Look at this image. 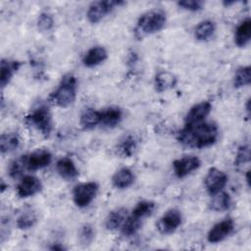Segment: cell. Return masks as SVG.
Instances as JSON below:
<instances>
[{"label":"cell","instance_id":"9c48e42d","mask_svg":"<svg viewBox=\"0 0 251 251\" xmlns=\"http://www.w3.org/2000/svg\"><path fill=\"white\" fill-rule=\"evenodd\" d=\"M201 161L196 156H183L173 162L174 173L176 177L182 178L199 169Z\"/></svg>","mask_w":251,"mask_h":251},{"label":"cell","instance_id":"3957f363","mask_svg":"<svg viewBox=\"0 0 251 251\" xmlns=\"http://www.w3.org/2000/svg\"><path fill=\"white\" fill-rule=\"evenodd\" d=\"M166 13L161 9L150 10L142 14L136 24V32L140 35H148L162 30L166 25Z\"/></svg>","mask_w":251,"mask_h":251},{"label":"cell","instance_id":"9a60e30c","mask_svg":"<svg viewBox=\"0 0 251 251\" xmlns=\"http://www.w3.org/2000/svg\"><path fill=\"white\" fill-rule=\"evenodd\" d=\"M56 170L59 176L66 180H74L78 176V170L75 162L69 157H63L56 163Z\"/></svg>","mask_w":251,"mask_h":251},{"label":"cell","instance_id":"d590c367","mask_svg":"<svg viewBox=\"0 0 251 251\" xmlns=\"http://www.w3.org/2000/svg\"><path fill=\"white\" fill-rule=\"evenodd\" d=\"M50 249H51V250H59V251H62V250H65L66 248H65L63 245H61L60 243H56V244H54L53 246H51Z\"/></svg>","mask_w":251,"mask_h":251},{"label":"cell","instance_id":"4dcf8cb0","mask_svg":"<svg viewBox=\"0 0 251 251\" xmlns=\"http://www.w3.org/2000/svg\"><path fill=\"white\" fill-rule=\"evenodd\" d=\"M95 236L93 226L89 224H84L80 226L78 231V240L82 246H88L92 243Z\"/></svg>","mask_w":251,"mask_h":251},{"label":"cell","instance_id":"52a82bcc","mask_svg":"<svg viewBox=\"0 0 251 251\" xmlns=\"http://www.w3.org/2000/svg\"><path fill=\"white\" fill-rule=\"evenodd\" d=\"M227 179L228 177L224 171L213 167L209 169L204 178V185L207 192L212 196L225 188L227 183Z\"/></svg>","mask_w":251,"mask_h":251},{"label":"cell","instance_id":"e575fe53","mask_svg":"<svg viewBox=\"0 0 251 251\" xmlns=\"http://www.w3.org/2000/svg\"><path fill=\"white\" fill-rule=\"evenodd\" d=\"M205 3L200 0H183V1H178L177 6L180 7L181 9L190 11V12H197L203 9Z\"/></svg>","mask_w":251,"mask_h":251},{"label":"cell","instance_id":"83f0119b","mask_svg":"<svg viewBox=\"0 0 251 251\" xmlns=\"http://www.w3.org/2000/svg\"><path fill=\"white\" fill-rule=\"evenodd\" d=\"M251 83V68L249 66L240 67L235 71L233 76V86L241 88Z\"/></svg>","mask_w":251,"mask_h":251},{"label":"cell","instance_id":"cb8c5ba5","mask_svg":"<svg viewBox=\"0 0 251 251\" xmlns=\"http://www.w3.org/2000/svg\"><path fill=\"white\" fill-rule=\"evenodd\" d=\"M216 30V25L211 20H205L200 22L195 30L194 35L198 41H206L210 39Z\"/></svg>","mask_w":251,"mask_h":251},{"label":"cell","instance_id":"e0dca14e","mask_svg":"<svg viewBox=\"0 0 251 251\" xmlns=\"http://www.w3.org/2000/svg\"><path fill=\"white\" fill-rule=\"evenodd\" d=\"M100 125L105 127H114L120 124L123 118V112L118 107H108L100 111Z\"/></svg>","mask_w":251,"mask_h":251},{"label":"cell","instance_id":"30bf717a","mask_svg":"<svg viewBox=\"0 0 251 251\" xmlns=\"http://www.w3.org/2000/svg\"><path fill=\"white\" fill-rule=\"evenodd\" d=\"M234 229V223L230 218H226L215 224L207 234V240L210 243H218L226 239Z\"/></svg>","mask_w":251,"mask_h":251},{"label":"cell","instance_id":"d4e9b609","mask_svg":"<svg viewBox=\"0 0 251 251\" xmlns=\"http://www.w3.org/2000/svg\"><path fill=\"white\" fill-rule=\"evenodd\" d=\"M20 145V137L17 132H6L0 136V151L2 154L16 150Z\"/></svg>","mask_w":251,"mask_h":251},{"label":"cell","instance_id":"4fadbf2b","mask_svg":"<svg viewBox=\"0 0 251 251\" xmlns=\"http://www.w3.org/2000/svg\"><path fill=\"white\" fill-rule=\"evenodd\" d=\"M212 110V104L209 101H202L193 105L185 115V125H194L204 122Z\"/></svg>","mask_w":251,"mask_h":251},{"label":"cell","instance_id":"d6986e66","mask_svg":"<svg viewBox=\"0 0 251 251\" xmlns=\"http://www.w3.org/2000/svg\"><path fill=\"white\" fill-rule=\"evenodd\" d=\"M127 216V210L123 207L111 211L105 220L106 228L108 230H116L118 228H121Z\"/></svg>","mask_w":251,"mask_h":251},{"label":"cell","instance_id":"44dd1931","mask_svg":"<svg viewBox=\"0 0 251 251\" xmlns=\"http://www.w3.org/2000/svg\"><path fill=\"white\" fill-rule=\"evenodd\" d=\"M100 111H97L93 108L85 109L79 118V124L84 129H91L96 126L100 125Z\"/></svg>","mask_w":251,"mask_h":251},{"label":"cell","instance_id":"ba28073f","mask_svg":"<svg viewBox=\"0 0 251 251\" xmlns=\"http://www.w3.org/2000/svg\"><path fill=\"white\" fill-rule=\"evenodd\" d=\"M182 216L179 210L170 209L159 220L157 224L158 230L163 234H171L175 232L181 225Z\"/></svg>","mask_w":251,"mask_h":251},{"label":"cell","instance_id":"7a4b0ae2","mask_svg":"<svg viewBox=\"0 0 251 251\" xmlns=\"http://www.w3.org/2000/svg\"><path fill=\"white\" fill-rule=\"evenodd\" d=\"M77 80L76 77L72 74L65 75L58 87L50 93L49 102L60 108H67L71 106L76 97Z\"/></svg>","mask_w":251,"mask_h":251},{"label":"cell","instance_id":"4316f807","mask_svg":"<svg viewBox=\"0 0 251 251\" xmlns=\"http://www.w3.org/2000/svg\"><path fill=\"white\" fill-rule=\"evenodd\" d=\"M137 147L136 138L133 135H126L122 140H120L117 150L120 155L124 157H130Z\"/></svg>","mask_w":251,"mask_h":251},{"label":"cell","instance_id":"603a6c76","mask_svg":"<svg viewBox=\"0 0 251 251\" xmlns=\"http://www.w3.org/2000/svg\"><path fill=\"white\" fill-rule=\"evenodd\" d=\"M176 84V76L170 72H160L155 76V88L159 92H164L175 87Z\"/></svg>","mask_w":251,"mask_h":251},{"label":"cell","instance_id":"8d00e7d4","mask_svg":"<svg viewBox=\"0 0 251 251\" xmlns=\"http://www.w3.org/2000/svg\"><path fill=\"white\" fill-rule=\"evenodd\" d=\"M249 175H250V171L248 170V171L246 172V181H247L248 186H250V177H249Z\"/></svg>","mask_w":251,"mask_h":251},{"label":"cell","instance_id":"f1b7e54d","mask_svg":"<svg viewBox=\"0 0 251 251\" xmlns=\"http://www.w3.org/2000/svg\"><path fill=\"white\" fill-rule=\"evenodd\" d=\"M155 206L156 204L153 201L141 200L136 203L135 207L132 209L131 215L142 220L143 218H146L153 213V211L155 210Z\"/></svg>","mask_w":251,"mask_h":251},{"label":"cell","instance_id":"6da1fadb","mask_svg":"<svg viewBox=\"0 0 251 251\" xmlns=\"http://www.w3.org/2000/svg\"><path fill=\"white\" fill-rule=\"evenodd\" d=\"M219 137V127L212 122L185 125L176 135L177 141L190 148H205L213 145Z\"/></svg>","mask_w":251,"mask_h":251},{"label":"cell","instance_id":"5b68a950","mask_svg":"<svg viewBox=\"0 0 251 251\" xmlns=\"http://www.w3.org/2000/svg\"><path fill=\"white\" fill-rule=\"evenodd\" d=\"M99 185L95 181L82 182L74 187L73 200L78 208L87 207L96 197Z\"/></svg>","mask_w":251,"mask_h":251},{"label":"cell","instance_id":"7402d4cb","mask_svg":"<svg viewBox=\"0 0 251 251\" xmlns=\"http://www.w3.org/2000/svg\"><path fill=\"white\" fill-rule=\"evenodd\" d=\"M231 204L230 196L225 191H220L212 195L211 201L209 202V208L215 212H224L229 209Z\"/></svg>","mask_w":251,"mask_h":251},{"label":"cell","instance_id":"277c9868","mask_svg":"<svg viewBox=\"0 0 251 251\" xmlns=\"http://www.w3.org/2000/svg\"><path fill=\"white\" fill-rule=\"evenodd\" d=\"M25 122L38 130L44 137H49L53 130V118L49 108L40 105L25 117Z\"/></svg>","mask_w":251,"mask_h":251},{"label":"cell","instance_id":"5bb4252c","mask_svg":"<svg viewBox=\"0 0 251 251\" xmlns=\"http://www.w3.org/2000/svg\"><path fill=\"white\" fill-rule=\"evenodd\" d=\"M22 63L17 60L2 59L0 63V85L4 88L21 68Z\"/></svg>","mask_w":251,"mask_h":251},{"label":"cell","instance_id":"ac0fdd59","mask_svg":"<svg viewBox=\"0 0 251 251\" xmlns=\"http://www.w3.org/2000/svg\"><path fill=\"white\" fill-rule=\"evenodd\" d=\"M134 181V175L132 171L126 167L119 169L112 176V183L118 189H126L129 187Z\"/></svg>","mask_w":251,"mask_h":251},{"label":"cell","instance_id":"7c38bea8","mask_svg":"<svg viewBox=\"0 0 251 251\" xmlns=\"http://www.w3.org/2000/svg\"><path fill=\"white\" fill-rule=\"evenodd\" d=\"M42 189L40 179L35 176H25L17 185V194L21 198L31 197L39 193Z\"/></svg>","mask_w":251,"mask_h":251},{"label":"cell","instance_id":"f546056e","mask_svg":"<svg viewBox=\"0 0 251 251\" xmlns=\"http://www.w3.org/2000/svg\"><path fill=\"white\" fill-rule=\"evenodd\" d=\"M37 222V216L32 210H25L17 218V226L20 229H28L32 227Z\"/></svg>","mask_w":251,"mask_h":251},{"label":"cell","instance_id":"d6a6232c","mask_svg":"<svg viewBox=\"0 0 251 251\" xmlns=\"http://www.w3.org/2000/svg\"><path fill=\"white\" fill-rule=\"evenodd\" d=\"M37 26L40 31H50L54 26V20L52 15L47 12L41 13L37 19Z\"/></svg>","mask_w":251,"mask_h":251},{"label":"cell","instance_id":"ffe728a7","mask_svg":"<svg viewBox=\"0 0 251 251\" xmlns=\"http://www.w3.org/2000/svg\"><path fill=\"white\" fill-rule=\"evenodd\" d=\"M251 38V20L246 18L236 27L234 33V43L238 47L246 46Z\"/></svg>","mask_w":251,"mask_h":251},{"label":"cell","instance_id":"1f68e13d","mask_svg":"<svg viewBox=\"0 0 251 251\" xmlns=\"http://www.w3.org/2000/svg\"><path fill=\"white\" fill-rule=\"evenodd\" d=\"M250 162V148L249 145H241L238 147L235 159L234 166L236 168H243L244 165L249 164Z\"/></svg>","mask_w":251,"mask_h":251},{"label":"cell","instance_id":"2e32d148","mask_svg":"<svg viewBox=\"0 0 251 251\" xmlns=\"http://www.w3.org/2000/svg\"><path fill=\"white\" fill-rule=\"evenodd\" d=\"M107 57V50L103 46H93L83 55L82 63L87 68H93L103 63Z\"/></svg>","mask_w":251,"mask_h":251},{"label":"cell","instance_id":"484cf974","mask_svg":"<svg viewBox=\"0 0 251 251\" xmlns=\"http://www.w3.org/2000/svg\"><path fill=\"white\" fill-rule=\"evenodd\" d=\"M142 226V220L134 217L133 215H128L123 226H121L122 234L126 237H130L137 233Z\"/></svg>","mask_w":251,"mask_h":251},{"label":"cell","instance_id":"8fae6325","mask_svg":"<svg viewBox=\"0 0 251 251\" xmlns=\"http://www.w3.org/2000/svg\"><path fill=\"white\" fill-rule=\"evenodd\" d=\"M52 162V154L46 149H37L25 155V165L28 171H38L48 167Z\"/></svg>","mask_w":251,"mask_h":251},{"label":"cell","instance_id":"836d02e7","mask_svg":"<svg viewBox=\"0 0 251 251\" xmlns=\"http://www.w3.org/2000/svg\"><path fill=\"white\" fill-rule=\"evenodd\" d=\"M26 168L25 165V156H21L20 158L14 160L10 167H9V175L11 177L13 178H17L18 176H20L23 174L24 169Z\"/></svg>","mask_w":251,"mask_h":251},{"label":"cell","instance_id":"8992f818","mask_svg":"<svg viewBox=\"0 0 251 251\" xmlns=\"http://www.w3.org/2000/svg\"><path fill=\"white\" fill-rule=\"evenodd\" d=\"M123 1L105 0V1H95L92 2L86 12L87 20L91 24L99 23L103 18H105L109 13H111L116 7L123 5Z\"/></svg>","mask_w":251,"mask_h":251}]
</instances>
